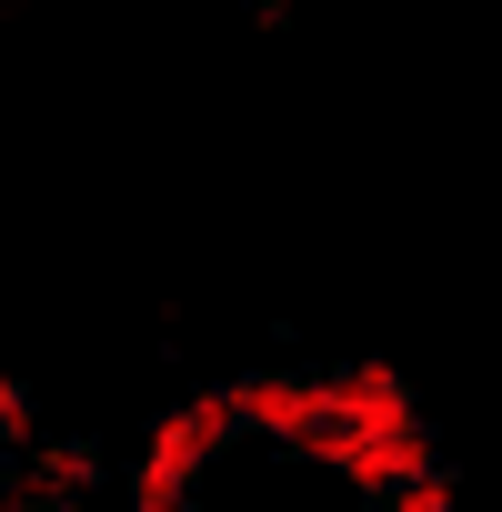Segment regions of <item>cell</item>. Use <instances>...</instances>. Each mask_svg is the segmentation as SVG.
<instances>
[{
	"label": "cell",
	"instance_id": "obj_2",
	"mask_svg": "<svg viewBox=\"0 0 502 512\" xmlns=\"http://www.w3.org/2000/svg\"><path fill=\"white\" fill-rule=\"evenodd\" d=\"M0 512H41V502H31V492H0Z\"/></svg>",
	"mask_w": 502,
	"mask_h": 512
},
{
	"label": "cell",
	"instance_id": "obj_1",
	"mask_svg": "<svg viewBox=\"0 0 502 512\" xmlns=\"http://www.w3.org/2000/svg\"><path fill=\"white\" fill-rule=\"evenodd\" d=\"M231 412H241V432L302 452V432L322 422V382H312V362L302 372H231Z\"/></svg>",
	"mask_w": 502,
	"mask_h": 512
}]
</instances>
